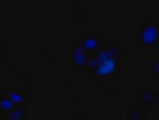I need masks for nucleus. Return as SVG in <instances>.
I'll list each match as a JSON object with an SVG mask.
<instances>
[{
  "label": "nucleus",
  "mask_w": 159,
  "mask_h": 120,
  "mask_svg": "<svg viewBox=\"0 0 159 120\" xmlns=\"http://www.w3.org/2000/svg\"><path fill=\"white\" fill-rule=\"evenodd\" d=\"M158 37V27L155 22L148 21L144 24L141 29L143 42L148 45L155 43Z\"/></svg>",
  "instance_id": "nucleus-1"
},
{
  "label": "nucleus",
  "mask_w": 159,
  "mask_h": 120,
  "mask_svg": "<svg viewBox=\"0 0 159 120\" xmlns=\"http://www.w3.org/2000/svg\"><path fill=\"white\" fill-rule=\"evenodd\" d=\"M116 68V62L113 58L107 59L98 68L97 74L101 76H108L114 72Z\"/></svg>",
  "instance_id": "nucleus-2"
},
{
  "label": "nucleus",
  "mask_w": 159,
  "mask_h": 120,
  "mask_svg": "<svg viewBox=\"0 0 159 120\" xmlns=\"http://www.w3.org/2000/svg\"><path fill=\"white\" fill-rule=\"evenodd\" d=\"M97 45V41L95 39H88L85 43L87 49H93Z\"/></svg>",
  "instance_id": "nucleus-3"
},
{
  "label": "nucleus",
  "mask_w": 159,
  "mask_h": 120,
  "mask_svg": "<svg viewBox=\"0 0 159 120\" xmlns=\"http://www.w3.org/2000/svg\"><path fill=\"white\" fill-rule=\"evenodd\" d=\"M77 61L80 64H83L84 62H85V56H84L83 53L81 52V51H79L77 54Z\"/></svg>",
  "instance_id": "nucleus-4"
},
{
  "label": "nucleus",
  "mask_w": 159,
  "mask_h": 120,
  "mask_svg": "<svg viewBox=\"0 0 159 120\" xmlns=\"http://www.w3.org/2000/svg\"><path fill=\"white\" fill-rule=\"evenodd\" d=\"M107 58V54L106 53L102 52V53H101L99 54V58H98V59H99L100 62H101L102 63V62L105 61Z\"/></svg>",
  "instance_id": "nucleus-5"
}]
</instances>
